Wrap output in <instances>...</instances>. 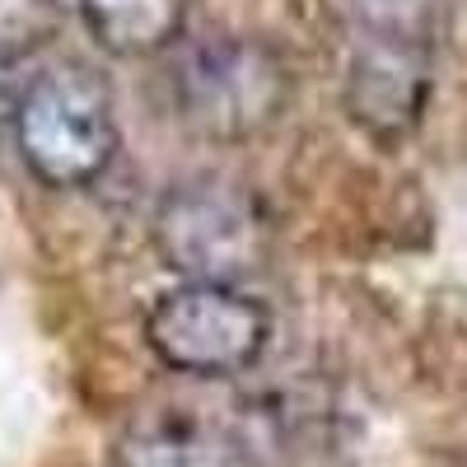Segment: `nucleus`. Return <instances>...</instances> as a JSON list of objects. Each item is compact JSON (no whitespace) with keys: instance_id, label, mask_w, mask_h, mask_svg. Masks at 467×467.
Here are the masks:
<instances>
[{"instance_id":"7","label":"nucleus","mask_w":467,"mask_h":467,"mask_svg":"<svg viewBox=\"0 0 467 467\" xmlns=\"http://www.w3.org/2000/svg\"><path fill=\"white\" fill-rule=\"evenodd\" d=\"M94 43L112 57H154L182 37L192 0H80Z\"/></svg>"},{"instance_id":"1","label":"nucleus","mask_w":467,"mask_h":467,"mask_svg":"<svg viewBox=\"0 0 467 467\" xmlns=\"http://www.w3.org/2000/svg\"><path fill=\"white\" fill-rule=\"evenodd\" d=\"M15 145L47 187H89L117 154V117L103 75L85 61L37 70L19 94Z\"/></svg>"},{"instance_id":"9","label":"nucleus","mask_w":467,"mask_h":467,"mask_svg":"<svg viewBox=\"0 0 467 467\" xmlns=\"http://www.w3.org/2000/svg\"><path fill=\"white\" fill-rule=\"evenodd\" d=\"M61 19V0H0V66H15L37 47H47Z\"/></svg>"},{"instance_id":"4","label":"nucleus","mask_w":467,"mask_h":467,"mask_svg":"<svg viewBox=\"0 0 467 467\" xmlns=\"http://www.w3.org/2000/svg\"><path fill=\"white\" fill-rule=\"evenodd\" d=\"M173 94L192 131L211 140H244L281 117L290 75L285 61L253 37H211L182 52Z\"/></svg>"},{"instance_id":"6","label":"nucleus","mask_w":467,"mask_h":467,"mask_svg":"<svg viewBox=\"0 0 467 467\" xmlns=\"http://www.w3.org/2000/svg\"><path fill=\"white\" fill-rule=\"evenodd\" d=\"M117 467H248V449L197 407H154L122 431Z\"/></svg>"},{"instance_id":"5","label":"nucleus","mask_w":467,"mask_h":467,"mask_svg":"<svg viewBox=\"0 0 467 467\" xmlns=\"http://www.w3.org/2000/svg\"><path fill=\"white\" fill-rule=\"evenodd\" d=\"M431 89V47H398V43H369L360 37L350 57L346 108L350 122L374 140H402L425 108Z\"/></svg>"},{"instance_id":"2","label":"nucleus","mask_w":467,"mask_h":467,"mask_svg":"<svg viewBox=\"0 0 467 467\" xmlns=\"http://www.w3.org/2000/svg\"><path fill=\"white\" fill-rule=\"evenodd\" d=\"M154 248L187 281L234 285L266 266L271 224L239 182L197 178L164 197L154 215Z\"/></svg>"},{"instance_id":"8","label":"nucleus","mask_w":467,"mask_h":467,"mask_svg":"<svg viewBox=\"0 0 467 467\" xmlns=\"http://www.w3.org/2000/svg\"><path fill=\"white\" fill-rule=\"evenodd\" d=\"M440 0H350L360 33L369 43H398V47H431Z\"/></svg>"},{"instance_id":"10","label":"nucleus","mask_w":467,"mask_h":467,"mask_svg":"<svg viewBox=\"0 0 467 467\" xmlns=\"http://www.w3.org/2000/svg\"><path fill=\"white\" fill-rule=\"evenodd\" d=\"M19 85H15V75H10V66H0V131H15V112H19Z\"/></svg>"},{"instance_id":"3","label":"nucleus","mask_w":467,"mask_h":467,"mask_svg":"<svg viewBox=\"0 0 467 467\" xmlns=\"http://www.w3.org/2000/svg\"><path fill=\"white\" fill-rule=\"evenodd\" d=\"M266 341H271L266 304L244 295L239 285L187 281L160 295L145 314V346L160 356V365L197 379L253 369Z\"/></svg>"}]
</instances>
